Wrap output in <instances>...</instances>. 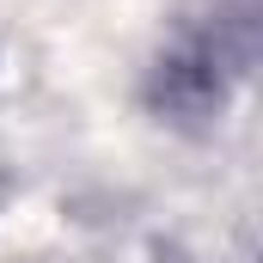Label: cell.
<instances>
[{"label": "cell", "mask_w": 263, "mask_h": 263, "mask_svg": "<svg viewBox=\"0 0 263 263\" xmlns=\"http://www.w3.org/2000/svg\"><path fill=\"white\" fill-rule=\"evenodd\" d=\"M245 62H251V0H239L233 12L220 6L214 25H184L153 67V92L159 104L202 117L227 98V86L245 73Z\"/></svg>", "instance_id": "obj_1"}]
</instances>
